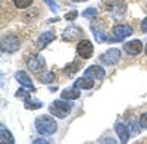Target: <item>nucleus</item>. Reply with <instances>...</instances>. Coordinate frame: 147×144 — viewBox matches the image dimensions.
I'll return each mask as SVG.
<instances>
[{
  "mask_svg": "<svg viewBox=\"0 0 147 144\" xmlns=\"http://www.w3.org/2000/svg\"><path fill=\"white\" fill-rule=\"evenodd\" d=\"M35 128L41 135H52L57 131V124L52 116L41 115L35 119Z\"/></svg>",
  "mask_w": 147,
  "mask_h": 144,
  "instance_id": "nucleus-1",
  "label": "nucleus"
},
{
  "mask_svg": "<svg viewBox=\"0 0 147 144\" xmlns=\"http://www.w3.org/2000/svg\"><path fill=\"white\" fill-rule=\"evenodd\" d=\"M72 103L71 100H66V99H62V100H55L52 103V106L49 107V110H50V113L56 118H60L63 119L69 115V112L72 110Z\"/></svg>",
  "mask_w": 147,
  "mask_h": 144,
  "instance_id": "nucleus-2",
  "label": "nucleus"
},
{
  "mask_svg": "<svg viewBox=\"0 0 147 144\" xmlns=\"http://www.w3.org/2000/svg\"><path fill=\"white\" fill-rule=\"evenodd\" d=\"M132 34V28L129 25H125V24H119V25H115L112 30V37H109V41H122L124 38L129 37Z\"/></svg>",
  "mask_w": 147,
  "mask_h": 144,
  "instance_id": "nucleus-3",
  "label": "nucleus"
},
{
  "mask_svg": "<svg viewBox=\"0 0 147 144\" xmlns=\"http://www.w3.org/2000/svg\"><path fill=\"white\" fill-rule=\"evenodd\" d=\"M19 49V38L13 34H7L2 37V52L3 53H13Z\"/></svg>",
  "mask_w": 147,
  "mask_h": 144,
  "instance_id": "nucleus-4",
  "label": "nucleus"
},
{
  "mask_svg": "<svg viewBox=\"0 0 147 144\" xmlns=\"http://www.w3.org/2000/svg\"><path fill=\"white\" fill-rule=\"evenodd\" d=\"M107 10L112 13V16L115 19H121L127 12V5L122 2V0H113V2H109Z\"/></svg>",
  "mask_w": 147,
  "mask_h": 144,
  "instance_id": "nucleus-5",
  "label": "nucleus"
},
{
  "mask_svg": "<svg viewBox=\"0 0 147 144\" xmlns=\"http://www.w3.org/2000/svg\"><path fill=\"white\" fill-rule=\"evenodd\" d=\"M121 61V50L118 49H109L100 56V62L105 65H116Z\"/></svg>",
  "mask_w": 147,
  "mask_h": 144,
  "instance_id": "nucleus-6",
  "label": "nucleus"
},
{
  "mask_svg": "<svg viewBox=\"0 0 147 144\" xmlns=\"http://www.w3.org/2000/svg\"><path fill=\"white\" fill-rule=\"evenodd\" d=\"M27 66L32 72H38V71L44 69L46 61L41 55H30V59L27 61Z\"/></svg>",
  "mask_w": 147,
  "mask_h": 144,
  "instance_id": "nucleus-7",
  "label": "nucleus"
},
{
  "mask_svg": "<svg viewBox=\"0 0 147 144\" xmlns=\"http://www.w3.org/2000/svg\"><path fill=\"white\" fill-rule=\"evenodd\" d=\"M93 52H94V47H93L91 41H88V40H81V41L77 44V53H78V56L82 57V59L91 57Z\"/></svg>",
  "mask_w": 147,
  "mask_h": 144,
  "instance_id": "nucleus-8",
  "label": "nucleus"
},
{
  "mask_svg": "<svg viewBox=\"0 0 147 144\" xmlns=\"http://www.w3.org/2000/svg\"><path fill=\"white\" fill-rule=\"evenodd\" d=\"M84 75H85V77H90V78H93V79H103V78L106 77V72H105V69H103L102 66H99V65H91V66H88L87 69H85Z\"/></svg>",
  "mask_w": 147,
  "mask_h": 144,
  "instance_id": "nucleus-9",
  "label": "nucleus"
},
{
  "mask_svg": "<svg viewBox=\"0 0 147 144\" xmlns=\"http://www.w3.org/2000/svg\"><path fill=\"white\" fill-rule=\"evenodd\" d=\"M124 50L131 55V56H137L143 52V43L140 40H132V41H128L124 44Z\"/></svg>",
  "mask_w": 147,
  "mask_h": 144,
  "instance_id": "nucleus-10",
  "label": "nucleus"
},
{
  "mask_svg": "<svg viewBox=\"0 0 147 144\" xmlns=\"http://www.w3.org/2000/svg\"><path fill=\"white\" fill-rule=\"evenodd\" d=\"M91 31H93V34H94V38H96L97 43H105V41L109 40L107 34H106V31H105V28L100 25V22H99V24H97V22H93V24H91Z\"/></svg>",
  "mask_w": 147,
  "mask_h": 144,
  "instance_id": "nucleus-11",
  "label": "nucleus"
},
{
  "mask_svg": "<svg viewBox=\"0 0 147 144\" xmlns=\"http://www.w3.org/2000/svg\"><path fill=\"white\" fill-rule=\"evenodd\" d=\"M82 35V31L78 28V27H74V25H71V27H68L65 31H63V34H62V38L65 40V41H75L77 38H80Z\"/></svg>",
  "mask_w": 147,
  "mask_h": 144,
  "instance_id": "nucleus-12",
  "label": "nucleus"
},
{
  "mask_svg": "<svg viewBox=\"0 0 147 144\" xmlns=\"http://www.w3.org/2000/svg\"><path fill=\"white\" fill-rule=\"evenodd\" d=\"M15 78H16V81L21 84L22 87H25V88H28V90H31V91L35 90V88H34V84H32V79L30 78V75L27 74L25 71H19V72H16Z\"/></svg>",
  "mask_w": 147,
  "mask_h": 144,
  "instance_id": "nucleus-13",
  "label": "nucleus"
},
{
  "mask_svg": "<svg viewBox=\"0 0 147 144\" xmlns=\"http://www.w3.org/2000/svg\"><path fill=\"white\" fill-rule=\"evenodd\" d=\"M115 131H116L121 143H128V140H129V128H128L127 124H124V122L115 124Z\"/></svg>",
  "mask_w": 147,
  "mask_h": 144,
  "instance_id": "nucleus-14",
  "label": "nucleus"
},
{
  "mask_svg": "<svg viewBox=\"0 0 147 144\" xmlns=\"http://www.w3.org/2000/svg\"><path fill=\"white\" fill-rule=\"evenodd\" d=\"M53 40H55V34L52 31H46L38 37V40H37V47H38V49H44V47L49 43H52Z\"/></svg>",
  "mask_w": 147,
  "mask_h": 144,
  "instance_id": "nucleus-15",
  "label": "nucleus"
},
{
  "mask_svg": "<svg viewBox=\"0 0 147 144\" xmlns=\"http://www.w3.org/2000/svg\"><path fill=\"white\" fill-rule=\"evenodd\" d=\"M74 87H77V88H82V90H90L94 87V81L93 78L90 77H82V78H78L75 82H74Z\"/></svg>",
  "mask_w": 147,
  "mask_h": 144,
  "instance_id": "nucleus-16",
  "label": "nucleus"
},
{
  "mask_svg": "<svg viewBox=\"0 0 147 144\" xmlns=\"http://www.w3.org/2000/svg\"><path fill=\"white\" fill-rule=\"evenodd\" d=\"M62 99H66V100H77L80 97V88L74 87V88H66L63 90L62 93Z\"/></svg>",
  "mask_w": 147,
  "mask_h": 144,
  "instance_id": "nucleus-17",
  "label": "nucleus"
},
{
  "mask_svg": "<svg viewBox=\"0 0 147 144\" xmlns=\"http://www.w3.org/2000/svg\"><path fill=\"white\" fill-rule=\"evenodd\" d=\"M0 141H2L3 144H5V143H9V144H13V143H15L13 135L10 134V131H9L5 125H2V128H0Z\"/></svg>",
  "mask_w": 147,
  "mask_h": 144,
  "instance_id": "nucleus-18",
  "label": "nucleus"
},
{
  "mask_svg": "<svg viewBox=\"0 0 147 144\" xmlns=\"http://www.w3.org/2000/svg\"><path fill=\"white\" fill-rule=\"evenodd\" d=\"M25 109H30V110H34V109H40V107H43V103L40 102H31V99L25 100Z\"/></svg>",
  "mask_w": 147,
  "mask_h": 144,
  "instance_id": "nucleus-19",
  "label": "nucleus"
},
{
  "mask_svg": "<svg viewBox=\"0 0 147 144\" xmlns=\"http://www.w3.org/2000/svg\"><path fill=\"white\" fill-rule=\"evenodd\" d=\"M32 3V0H13V5L18 9H27Z\"/></svg>",
  "mask_w": 147,
  "mask_h": 144,
  "instance_id": "nucleus-20",
  "label": "nucleus"
},
{
  "mask_svg": "<svg viewBox=\"0 0 147 144\" xmlns=\"http://www.w3.org/2000/svg\"><path fill=\"white\" fill-rule=\"evenodd\" d=\"M82 16H84V18H88V19H93V18L97 16V10H96L94 7H88V9H85V10L82 12Z\"/></svg>",
  "mask_w": 147,
  "mask_h": 144,
  "instance_id": "nucleus-21",
  "label": "nucleus"
},
{
  "mask_svg": "<svg viewBox=\"0 0 147 144\" xmlns=\"http://www.w3.org/2000/svg\"><path fill=\"white\" fill-rule=\"evenodd\" d=\"M55 78H56V75L53 74V72H47V74H44V75L41 77V82H44V84H50V82L55 81Z\"/></svg>",
  "mask_w": 147,
  "mask_h": 144,
  "instance_id": "nucleus-22",
  "label": "nucleus"
},
{
  "mask_svg": "<svg viewBox=\"0 0 147 144\" xmlns=\"http://www.w3.org/2000/svg\"><path fill=\"white\" fill-rule=\"evenodd\" d=\"M15 96H16L18 99H22V100H28V99H31V96H30V93H28L27 90H24V88L18 90Z\"/></svg>",
  "mask_w": 147,
  "mask_h": 144,
  "instance_id": "nucleus-23",
  "label": "nucleus"
},
{
  "mask_svg": "<svg viewBox=\"0 0 147 144\" xmlns=\"http://www.w3.org/2000/svg\"><path fill=\"white\" fill-rule=\"evenodd\" d=\"M128 125L131 127V133H132L134 135H137V134L140 133V128H141V125H140V121H138V122H134V121H131Z\"/></svg>",
  "mask_w": 147,
  "mask_h": 144,
  "instance_id": "nucleus-24",
  "label": "nucleus"
},
{
  "mask_svg": "<svg viewBox=\"0 0 147 144\" xmlns=\"http://www.w3.org/2000/svg\"><path fill=\"white\" fill-rule=\"evenodd\" d=\"M78 66H80V65H78L77 62H74V63H71V65H68V66L65 68V72H66L68 75H72V74H75V72L78 71V69H77Z\"/></svg>",
  "mask_w": 147,
  "mask_h": 144,
  "instance_id": "nucleus-25",
  "label": "nucleus"
},
{
  "mask_svg": "<svg viewBox=\"0 0 147 144\" xmlns=\"http://www.w3.org/2000/svg\"><path fill=\"white\" fill-rule=\"evenodd\" d=\"M44 2L47 3V6H49V7H50V10H53V12H57L59 6H57V3L55 2V0H44Z\"/></svg>",
  "mask_w": 147,
  "mask_h": 144,
  "instance_id": "nucleus-26",
  "label": "nucleus"
},
{
  "mask_svg": "<svg viewBox=\"0 0 147 144\" xmlns=\"http://www.w3.org/2000/svg\"><path fill=\"white\" fill-rule=\"evenodd\" d=\"M140 125L143 129H147V113H143L140 116Z\"/></svg>",
  "mask_w": 147,
  "mask_h": 144,
  "instance_id": "nucleus-27",
  "label": "nucleus"
},
{
  "mask_svg": "<svg viewBox=\"0 0 147 144\" xmlns=\"http://www.w3.org/2000/svg\"><path fill=\"white\" fill-rule=\"evenodd\" d=\"M77 16H78L77 10H72V12H69V13L65 15V19L66 21H74V19H77Z\"/></svg>",
  "mask_w": 147,
  "mask_h": 144,
  "instance_id": "nucleus-28",
  "label": "nucleus"
},
{
  "mask_svg": "<svg viewBox=\"0 0 147 144\" xmlns=\"http://www.w3.org/2000/svg\"><path fill=\"white\" fill-rule=\"evenodd\" d=\"M141 31L143 32H147V18H144L143 22H141Z\"/></svg>",
  "mask_w": 147,
  "mask_h": 144,
  "instance_id": "nucleus-29",
  "label": "nucleus"
},
{
  "mask_svg": "<svg viewBox=\"0 0 147 144\" xmlns=\"http://www.w3.org/2000/svg\"><path fill=\"white\" fill-rule=\"evenodd\" d=\"M32 143H34V144H40V143H50V141H49V140H44V138H37V140H34Z\"/></svg>",
  "mask_w": 147,
  "mask_h": 144,
  "instance_id": "nucleus-30",
  "label": "nucleus"
},
{
  "mask_svg": "<svg viewBox=\"0 0 147 144\" xmlns=\"http://www.w3.org/2000/svg\"><path fill=\"white\" fill-rule=\"evenodd\" d=\"M100 143H112V144H113V143H116V140H113V138H109V137H107V138L100 140Z\"/></svg>",
  "mask_w": 147,
  "mask_h": 144,
  "instance_id": "nucleus-31",
  "label": "nucleus"
},
{
  "mask_svg": "<svg viewBox=\"0 0 147 144\" xmlns=\"http://www.w3.org/2000/svg\"><path fill=\"white\" fill-rule=\"evenodd\" d=\"M74 3H81V2H87V0H72Z\"/></svg>",
  "mask_w": 147,
  "mask_h": 144,
  "instance_id": "nucleus-32",
  "label": "nucleus"
},
{
  "mask_svg": "<svg viewBox=\"0 0 147 144\" xmlns=\"http://www.w3.org/2000/svg\"><path fill=\"white\" fill-rule=\"evenodd\" d=\"M143 7H144V9H146V12H147V2H144V3H143Z\"/></svg>",
  "mask_w": 147,
  "mask_h": 144,
  "instance_id": "nucleus-33",
  "label": "nucleus"
},
{
  "mask_svg": "<svg viewBox=\"0 0 147 144\" xmlns=\"http://www.w3.org/2000/svg\"><path fill=\"white\" fill-rule=\"evenodd\" d=\"M146 56H147V46H146Z\"/></svg>",
  "mask_w": 147,
  "mask_h": 144,
  "instance_id": "nucleus-34",
  "label": "nucleus"
}]
</instances>
